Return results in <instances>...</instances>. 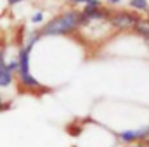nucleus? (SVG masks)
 Returning a JSON list of instances; mask_svg holds the SVG:
<instances>
[{"label":"nucleus","instance_id":"f257e3e1","mask_svg":"<svg viewBox=\"0 0 149 147\" xmlns=\"http://www.w3.org/2000/svg\"><path fill=\"white\" fill-rule=\"evenodd\" d=\"M78 14L80 10L71 9L66 10L56 17H52L47 24H43L38 30V35L42 37H54V35H70L78 30Z\"/></svg>","mask_w":149,"mask_h":147},{"label":"nucleus","instance_id":"f03ea898","mask_svg":"<svg viewBox=\"0 0 149 147\" xmlns=\"http://www.w3.org/2000/svg\"><path fill=\"white\" fill-rule=\"evenodd\" d=\"M31 49H33V45L24 43L19 49V52H17V61H19L17 80H19V85L24 90H49L30 73V54H31Z\"/></svg>","mask_w":149,"mask_h":147},{"label":"nucleus","instance_id":"7ed1b4c3","mask_svg":"<svg viewBox=\"0 0 149 147\" xmlns=\"http://www.w3.org/2000/svg\"><path fill=\"white\" fill-rule=\"evenodd\" d=\"M139 21H141V16L135 10H116V12H111L109 16V24L118 31L132 30Z\"/></svg>","mask_w":149,"mask_h":147},{"label":"nucleus","instance_id":"20e7f679","mask_svg":"<svg viewBox=\"0 0 149 147\" xmlns=\"http://www.w3.org/2000/svg\"><path fill=\"white\" fill-rule=\"evenodd\" d=\"M118 139L123 144H135V142H142L149 137V126L146 128H137V130H123L116 133Z\"/></svg>","mask_w":149,"mask_h":147},{"label":"nucleus","instance_id":"39448f33","mask_svg":"<svg viewBox=\"0 0 149 147\" xmlns=\"http://www.w3.org/2000/svg\"><path fill=\"white\" fill-rule=\"evenodd\" d=\"M132 30H134V33H137L139 37H142L144 40H149V19L141 17V21H139Z\"/></svg>","mask_w":149,"mask_h":147},{"label":"nucleus","instance_id":"423d86ee","mask_svg":"<svg viewBox=\"0 0 149 147\" xmlns=\"http://www.w3.org/2000/svg\"><path fill=\"white\" fill-rule=\"evenodd\" d=\"M128 7L135 12H148L149 2L148 0H128Z\"/></svg>","mask_w":149,"mask_h":147},{"label":"nucleus","instance_id":"0eeeda50","mask_svg":"<svg viewBox=\"0 0 149 147\" xmlns=\"http://www.w3.org/2000/svg\"><path fill=\"white\" fill-rule=\"evenodd\" d=\"M12 81H14V73H10V71L7 69V66H5V69L0 73V88L9 87Z\"/></svg>","mask_w":149,"mask_h":147},{"label":"nucleus","instance_id":"6e6552de","mask_svg":"<svg viewBox=\"0 0 149 147\" xmlns=\"http://www.w3.org/2000/svg\"><path fill=\"white\" fill-rule=\"evenodd\" d=\"M70 3H85V5L102 7V2H101V0H70Z\"/></svg>","mask_w":149,"mask_h":147},{"label":"nucleus","instance_id":"1a4fd4ad","mask_svg":"<svg viewBox=\"0 0 149 147\" xmlns=\"http://www.w3.org/2000/svg\"><path fill=\"white\" fill-rule=\"evenodd\" d=\"M43 17H45V16H43V10H37V12L31 16V23H33V24H40V23H43Z\"/></svg>","mask_w":149,"mask_h":147},{"label":"nucleus","instance_id":"9d476101","mask_svg":"<svg viewBox=\"0 0 149 147\" xmlns=\"http://www.w3.org/2000/svg\"><path fill=\"white\" fill-rule=\"evenodd\" d=\"M12 107V102H5L2 97H0V112L2 111H7V109H10Z\"/></svg>","mask_w":149,"mask_h":147},{"label":"nucleus","instance_id":"9b49d317","mask_svg":"<svg viewBox=\"0 0 149 147\" xmlns=\"http://www.w3.org/2000/svg\"><path fill=\"white\" fill-rule=\"evenodd\" d=\"M5 69V54H3V49H0V73Z\"/></svg>","mask_w":149,"mask_h":147},{"label":"nucleus","instance_id":"f8f14e48","mask_svg":"<svg viewBox=\"0 0 149 147\" xmlns=\"http://www.w3.org/2000/svg\"><path fill=\"white\" fill-rule=\"evenodd\" d=\"M123 0H108V3H111V5H120Z\"/></svg>","mask_w":149,"mask_h":147},{"label":"nucleus","instance_id":"ddd939ff","mask_svg":"<svg viewBox=\"0 0 149 147\" xmlns=\"http://www.w3.org/2000/svg\"><path fill=\"white\" fill-rule=\"evenodd\" d=\"M19 2H24V0H7L9 5H16V3H19Z\"/></svg>","mask_w":149,"mask_h":147},{"label":"nucleus","instance_id":"4468645a","mask_svg":"<svg viewBox=\"0 0 149 147\" xmlns=\"http://www.w3.org/2000/svg\"><path fill=\"white\" fill-rule=\"evenodd\" d=\"M130 147H148V146L142 144V142H139V144H134V146H130Z\"/></svg>","mask_w":149,"mask_h":147},{"label":"nucleus","instance_id":"2eb2a0df","mask_svg":"<svg viewBox=\"0 0 149 147\" xmlns=\"http://www.w3.org/2000/svg\"><path fill=\"white\" fill-rule=\"evenodd\" d=\"M146 43H148V47H149V40H146Z\"/></svg>","mask_w":149,"mask_h":147},{"label":"nucleus","instance_id":"dca6fc26","mask_svg":"<svg viewBox=\"0 0 149 147\" xmlns=\"http://www.w3.org/2000/svg\"><path fill=\"white\" fill-rule=\"evenodd\" d=\"M148 16H149V10H148Z\"/></svg>","mask_w":149,"mask_h":147}]
</instances>
